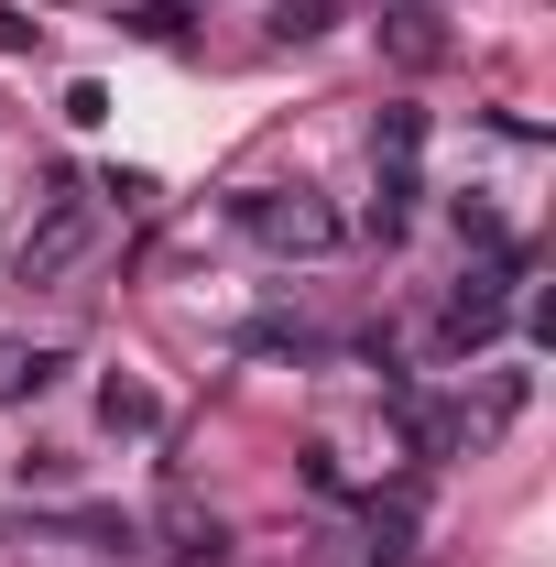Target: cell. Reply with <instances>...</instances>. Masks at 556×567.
I'll return each instance as SVG.
<instances>
[{
  "instance_id": "30bf717a",
  "label": "cell",
  "mask_w": 556,
  "mask_h": 567,
  "mask_svg": "<svg viewBox=\"0 0 556 567\" xmlns=\"http://www.w3.org/2000/svg\"><path fill=\"white\" fill-rule=\"evenodd\" d=\"M0 55H33V22H22L11 0H0Z\"/></svg>"
},
{
  "instance_id": "7a4b0ae2",
  "label": "cell",
  "mask_w": 556,
  "mask_h": 567,
  "mask_svg": "<svg viewBox=\"0 0 556 567\" xmlns=\"http://www.w3.org/2000/svg\"><path fill=\"white\" fill-rule=\"evenodd\" d=\"M87 251H99V197L76 175H55L44 208H33V229H22V251H11V284H66Z\"/></svg>"
},
{
  "instance_id": "ba28073f",
  "label": "cell",
  "mask_w": 556,
  "mask_h": 567,
  "mask_svg": "<svg viewBox=\"0 0 556 567\" xmlns=\"http://www.w3.org/2000/svg\"><path fill=\"white\" fill-rule=\"evenodd\" d=\"M262 22H274V44H317V33L339 22V0H274Z\"/></svg>"
},
{
  "instance_id": "3957f363",
  "label": "cell",
  "mask_w": 556,
  "mask_h": 567,
  "mask_svg": "<svg viewBox=\"0 0 556 567\" xmlns=\"http://www.w3.org/2000/svg\"><path fill=\"white\" fill-rule=\"evenodd\" d=\"M502 317H513V262H481V274H470L447 306H436V360L491 350V339H502Z\"/></svg>"
},
{
  "instance_id": "6da1fadb",
  "label": "cell",
  "mask_w": 556,
  "mask_h": 567,
  "mask_svg": "<svg viewBox=\"0 0 556 567\" xmlns=\"http://www.w3.org/2000/svg\"><path fill=\"white\" fill-rule=\"evenodd\" d=\"M240 240H262L274 262H328L349 240V218L317 197V186H251L240 197Z\"/></svg>"
},
{
  "instance_id": "277c9868",
  "label": "cell",
  "mask_w": 556,
  "mask_h": 567,
  "mask_svg": "<svg viewBox=\"0 0 556 567\" xmlns=\"http://www.w3.org/2000/svg\"><path fill=\"white\" fill-rule=\"evenodd\" d=\"M317 567H404V513H382V502H371V524H339Z\"/></svg>"
},
{
  "instance_id": "52a82bcc",
  "label": "cell",
  "mask_w": 556,
  "mask_h": 567,
  "mask_svg": "<svg viewBox=\"0 0 556 567\" xmlns=\"http://www.w3.org/2000/svg\"><path fill=\"white\" fill-rule=\"evenodd\" d=\"M425 153V110H382L371 121V164H415Z\"/></svg>"
},
{
  "instance_id": "8992f818",
  "label": "cell",
  "mask_w": 556,
  "mask_h": 567,
  "mask_svg": "<svg viewBox=\"0 0 556 567\" xmlns=\"http://www.w3.org/2000/svg\"><path fill=\"white\" fill-rule=\"evenodd\" d=\"M99 425H110V436H153V425H164V393L132 382V371H110V382H99Z\"/></svg>"
},
{
  "instance_id": "9c48e42d",
  "label": "cell",
  "mask_w": 556,
  "mask_h": 567,
  "mask_svg": "<svg viewBox=\"0 0 556 567\" xmlns=\"http://www.w3.org/2000/svg\"><path fill=\"white\" fill-rule=\"evenodd\" d=\"M393 55H404V66H425V55H436V33H425V11H393Z\"/></svg>"
},
{
  "instance_id": "5b68a950",
  "label": "cell",
  "mask_w": 556,
  "mask_h": 567,
  "mask_svg": "<svg viewBox=\"0 0 556 567\" xmlns=\"http://www.w3.org/2000/svg\"><path fill=\"white\" fill-rule=\"evenodd\" d=\"M164 567H229V524L197 513V502H175L164 513Z\"/></svg>"
},
{
  "instance_id": "8fae6325",
  "label": "cell",
  "mask_w": 556,
  "mask_h": 567,
  "mask_svg": "<svg viewBox=\"0 0 556 567\" xmlns=\"http://www.w3.org/2000/svg\"><path fill=\"white\" fill-rule=\"evenodd\" d=\"M11 382H22V350H11V339H0V393H11Z\"/></svg>"
}]
</instances>
